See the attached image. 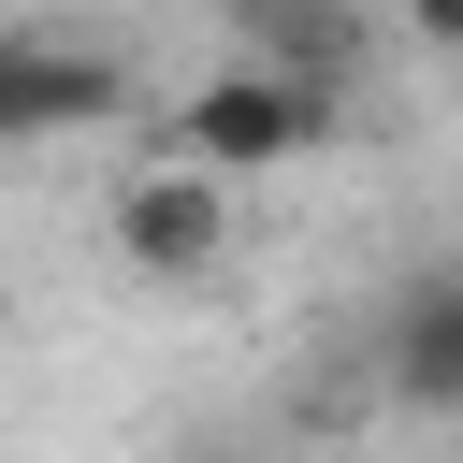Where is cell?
<instances>
[{
    "label": "cell",
    "mask_w": 463,
    "mask_h": 463,
    "mask_svg": "<svg viewBox=\"0 0 463 463\" xmlns=\"http://www.w3.org/2000/svg\"><path fill=\"white\" fill-rule=\"evenodd\" d=\"M405 29H420L434 58H463V0H405Z\"/></svg>",
    "instance_id": "obj_6"
},
{
    "label": "cell",
    "mask_w": 463,
    "mask_h": 463,
    "mask_svg": "<svg viewBox=\"0 0 463 463\" xmlns=\"http://www.w3.org/2000/svg\"><path fill=\"white\" fill-rule=\"evenodd\" d=\"M232 29H246V58H275V72H347L362 58V14L347 0H232Z\"/></svg>",
    "instance_id": "obj_5"
},
{
    "label": "cell",
    "mask_w": 463,
    "mask_h": 463,
    "mask_svg": "<svg viewBox=\"0 0 463 463\" xmlns=\"http://www.w3.org/2000/svg\"><path fill=\"white\" fill-rule=\"evenodd\" d=\"M130 116V58L72 29H0V145H72Z\"/></svg>",
    "instance_id": "obj_2"
},
{
    "label": "cell",
    "mask_w": 463,
    "mask_h": 463,
    "mask_svg": "<svg viewBox=\"0 0 463 463\" xmlns=\"http://www.w3.org/2000/svg\"><path fill=\"white\" fill-rule=\"evenodd\" d=\"M101 232H116V260H130V275L203 289V275L232 260V188H217V174H188V159H159V174H130V188L101 203Z\"/></svg>",
    "instance_id": "obj_3"
},
{
    "label": "cell",
    "mask_w": 463,
    "mask_h": 463,
    "mask_svg": "<svg viewBox=\"0 0 463 463\" xmlns=\"http://www.w3.org/2000/svg\"><path fill=\"white\" fill-rule=\"evenodd\" d=\"M0 318H14V289H0Z\"/></svg>",
    "instance_id": "obj_7"
},
{
    "label": "cell",
    "mask_w": 463,
    "mask_h": 463,
    "mask_svg": "<svg viewBox=\"0 0 463 463\" xmlns=\"http://www.w3.org/2000/svg\"><path fill=\"white\" fill-rule=\"evenodd\" d=\"M376 376H391V405L463 420V260H434V275L391 289V318H376Z\"/></svg>",
    "instance_id": "obj_4"
},
{
    "label": "cell",
    "mask_w": 463,
    "mask_h": 463,
    "mask_svg": "<svg viewBox=\"0 0 463 463\" xmlns=\"http://www.w3.org/2000/svg\"><path fill=\"white\" fill-rule=\"evenodd\" d=\"M333 116H347V101H333L318 72L217 58L203 87H174V116H159V130H174V159H188V174L246 188V174H289V159H318V145H333Z\"/></svg>",
    "instance_id": "obj_1"
}]
</instances>
